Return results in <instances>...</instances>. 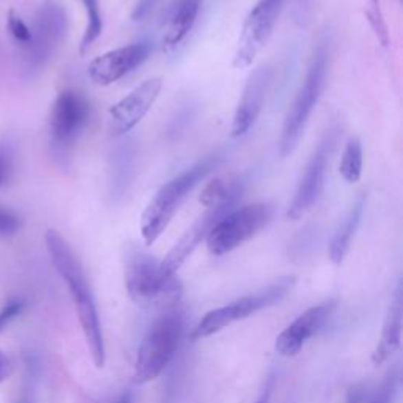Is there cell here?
<instances>
[{
  "label": "cell",
  "mask_w": 403,
  "mask_h": 403,
  "mask_svg": "<svg viewBox=\"0 0 403 403\" xmlns=\"http://www.w3.org/2000/svg\"><path fill=\"white\" fill-rule=\"evenodd\" d=\"M49 257L52 260L54 268L65 281L69 293H72L79 323L83 326L87 345H89L91 359L98 369L106 364V344L102 334L101 320L98 315L94 292L87 279L85 271L76 257L73 249L57 230L49 228L45 235Z\"/></svg>",
  "instance_id": "6da1fadb"
},
{
  "label": "cell",
  "mask_w": 403,
  "mask_h": 403,
  "mask_svg": "<svg viewBox=\"0 0 403 403\" xmlns=\"http://www.w3.org/2000/svg\"><path fill=\"white\" fill-rule=\"evenodd\" d=\"M219 161L221 157L217 155L205 157L161 186L140 217V233L146 246L155 244L156 239L164 233L190 190L217 167Z\"/></svg>",
  "instance_id": "7a4b0ae2"
},
{
  "label": "cell",
  "mask_w": 403,
  "mask_h": 403,
  "mask_svg": "<svg viewBox=\"0 0 403 403\" xmlns=\"http://www.w3.org/2000/svg\"><path fill=\"white\" fill-rule=\"evenodd\" d=\"M124 285L128 295L140 306H162L177 303L183 293L178 276H167L161 261L139 246H131L124 254Z\"/></svg>",
  "instance_id": "3957f363"
},
{
  "label": "cell",
  "mask_w": 403,
  "mask_h": 403,
  "mask_svg": "<svg viewBox=\"0 0 403 403\" xmlns=\"http://www.w3.org/2000/svg\"><path fill=\"white\" fill-rule=\"evenodd\" d=\"M184 314L182 310H167L161 314L146 331L134 362V381L145 384L164 372L175 356L183 339Z\"/></svg>",
  "instance_id": "277c9868"
},
{
  "label": "cell",
  "mask_w": 403,
  "mask_h": 403,
  "mask_svg": "<svg viewBox=\"0 0 403 403\" xmlns=\"http://www.w3.org/2000/svg\"><path fill=\"white\" fill-rule=\"evenodd\" d=\"M328 63L329 46L325 41L320 43L318 47L315 49L306 79L299 87L295 100H293L285 116L279 139V153L282 157H288L296 150L299 140H301L304 131H306L309 118L312 116L315 106H317L321 91H323Z\"/></svg>",
  "instance_id": "5b68a950"
},
{
  "label": "cell",
  "mask_w": 403,
  "mask_h": 403,
  "mask_svg": "<svg viewBox=\"0 0 403 403\" xmlns=\"http://www.w3.org/2000/svg\"><path fill=\"white\" fill-rule=\"evenodd\" d=\"M293 285H295V277L285 276L270 287L263 288V290L239 298L237 301L228 303L222 307L210 310L194 326L189 334V339L193 342L206 339V337L228 328V326L237 323V321H241L250 317V315L260 312V310L274 306V304L282 301L292 292Z\"/></svg>",
  "instance_id": "8992f818"
},
{
  "label": "cell",
  "mask_w": 403,
  "mask_h": 403,
  "mask_svg": "<svg viewBox=\"0 0 403 403\" xmlns=\"http://www.w3.org/2000/svg\"><path fill=\"white\" fill-rule=\"evenodd\" d=\"M91 106L78 90H63L57 95L49 117V140L52 155L62 164L72 157L78 139L87 128Z\"/></svg>",
  "instance_id": "52a82bcc"
},
{
  "label": "cell",
  "mask_w": 403,
  "mask_h": 403,
  "mask_svg": "<svg viewBox=\"0 0 403 403\" xmlns=\"http://www.w3.org/2000/svg\"><path fill=\"white\" fill-rule=\"evenodd\" d=\"M68 14L63 5L46 0L35 13L32 40L24 49V72L29 78L40 74L68 34Z\"/></svg>",
  "instance_id": "ba28073f"
},
{
  "label": "cell",
  "mask_w": 403,
  "mask_h": 403,
  "mask_svg": "<svg viewBox=\"0 0 403 403\" xmlns=\"http://www.w3.org/2000/svg\"><path fill=\"white\" fill-rule=\"evenodd\" d=\"M274 206L265 202L233 208L213 227L206 237V248L213 255H226L271 224Z\"/></svg>",
  "instance_id": "9c48e42d"
},
{
  "label": "cell",
  "mask_w": 403,
  "mask_h": 403,
  "mask_svg": "<svg viewBox=\"0 0 403 403\" xmlns=\"http://www.w3.org/2000/svg\"><path fill=\"white\" fill-rule=\"evenodd\" d=\"M244 190H246V179L243 177H237L228 182L227 195L219 204L211 206L205 215H202L197 221L190 226L184 235L178 239L168 254L161 260V270L167 276H177L178 270L182 268L190 254L197 249L199 244L206 239L213 227L219 222L227 213H230L233 208H237L238 202L241 200Z\"/></svg>",
  "instance_id": "30bf717a"
},
{
  "label": "cell",
  "mask_w": 403,
  "mask_h": 403,
  "mask_svg": "<svg viewBox=\"0 0 403 403\" xmlns=\"http://www.w3.org/2000/svg\"><path fill=\"white\" fill-rule=\"evenodd\" d=\"M284 2L285 0H257L244 19L235 57H233V67L244 69L254 63L273 35Z\"/></svg>",
  "instance_id": "8fae6325"
},
{
  "label": "cell",
  "mask_w": 403,
  "mask_h": 403,
  "mask_svg": "<svg viewBox=\"0 0 403 403\" xmlns=\"http://www.w3.org/2000/svg\"><path fill=\"white\" fill-rule=\"evenodd\" d=\"M336 145V131L331 129L321 139L317 150L310 156V160L304 171V175L298 183V188L293 195V200L287 210V217L292 221H296L303 217L320 199L321 190L325 186L326 171H328L329 157L332 149Z\"/></svg>",
  "instance_id": "7c38bea8"
},
{
  "label": "cell",
  "mask_w": 403,
  "mask_h": 403,
  "mask_svg": "<svg viewBox=\"0 0 403 403\" xmlns=\"http://www.w3.org/2000/svg\"><path fill=\"white\" fill-rule=\"evenodd\" d=\"M161 90V78L146 79L123 100H120L117 105H113L109 111V129H111L112 135L122 138L134 127H138L140 120L155 106Z\"/></svg>",
  "instance_id": "4fadbf2b"
},
{
  "label": "cell",
  "mask_w": 403,
  "mask_h": 403,
  "mask_svg": "<svg viewBox=\"0 0 403 403\" xmlns=\"http://www.w3.org/2000/svg\"><path fill=\"white\" fill-rule=\"evenodd\" d=\"M153 51L150 41L133 43L94 58L89 65V76L98 85H111L139 68Z\"/></svg>",
  "instance_id": "5bb4252c"
},
{
  "label": "cell",
  "mask_w": 403,
  "mask_h": 403,
  "mask_svg": "<svg viewBox=\"0 0 403 403\" xmlns=\"http://www.w3.org/2000/svg\"><path fill=\"white\" fill-rule=\"evenodd\" d=\"M337 303L334 299H328L315 306L304 310L301 315L292 321L287 328L277 336L276 350L282 356H296L303 350L304 345L317 336L323 329L326 321L331 318L332 312L336 310Z\"/></svg>",
  "instance_id": "9a60e30c"
},
{
  "label": "cell",
  "mask_w": 403,
  "mask_h": 403,
  "mask_svg": "<svg viewBox=\"0 0 403 403\" xmlns=\"http://www.w3.org/2000/svg\"><path fill=\"white\" fill-rule=\"evenodd\" d=\"M271 76L273 72L268 65L259 67L255 72L250 74L248 79L246 87H244L241 98H239L238 106L235 109V116H233L232 122V138L239 139L246 135L250 128L254 127L255 122L263 107L266 94H268Z\"/></svg>",
  "instance_id": "2e32d148"
},
{
  "label": "cell",
  "mask_w": 403,
  "mask_h": 403,
  "mask_svg": "<svg viewBox=\"0 0 403 403\" xmlns=\"http://www.w3.org/2000/svg\"><path fill=\"white\" fill-rule=\"evenodd\" d=\"M403 328V287L402 282L397 285L394 296L391 299L388 314L383 321V329L377 347L372 353V362L375 366H381L399 350L402 342Z\"/></svg>",
  "instance_id": "e0dca14e"
},
{
  "label": "cell",
  "mask_w": 403,
  "mask_h": 403,
  "mask_svg": "<svg viewBox=\"0 0 403 403\" xmlns=\"http://www.w3.org/2000/svg\"><path fill=\"white\" fill-rule=\"evenodd\" d=\"M202 2L204 0H175L168 10L164 32H162V49L171 52L193 30L195 21L199 18Z\"/></svg>",
  "instance_id": "ac0fdd59"
},
{
  "label": "cell",
  "mask_w": 403,
  "mask_h": 403,
  "mask_svg": "<svg viewBox=\"0 0 403 403\" xmlns=\"http://www.w3.org/2000/svg\"><path fill=\"white\" fill-rule=\"evenodd\" d=\"M366 204L367 193L362 190L347 213L345 219L342 221V224L337 227L334 235H332L329 243V260L334 265H340L350 252L353 238H355L358 228L361 226L364 211H366Z\"/></svg>",
  "instance_id": "d6986e66"
},
{
  "label": "cell",
  "mask_w": 403,
  "mask_h": 403,
  "mask_svg": "<svg viewBox=\"0 0 403 403\" xmlns=\"http://www.w3.org/2000/svg\"><path fill=\"white\" fill-rule=\"evenodd\" d=\"M135 172V146L133 140L120 142L111 156V195L116 200L123 199L133 184Z\"/></svg>",
  "instance_id": "ffe728a7"
},
{
  "label": "cell",
  "mask_w": 403,
  "mask_h": 403,
  "mask_svg": "<svg viewBox=\"0 0 403 403\" xmlns=\"http://www.w3.org/2000/svg\"><path fill=\"white\" fill-rule=\"evenodd\" d=\"M364 153L362 144L359 138L353 135L347 140L344 153H342L339 172L347 183H358L362 177Z\"/></svg>",
  "instance_id": "44dd1931"
},
{
  "label": "cell",
  "mask_w": 403,
  "mask_h": 403,
  "mask_svg": "<svg viewBox=\"0 0 403 403\" xmlns=\"http://www.w3.org/2000/svg\"><path fill=\"white\" fill-rule=\"evenodd\" d=\"M80 2H83L85 8L87 25H85L83 40H80L79 52L85 54L98 38L101 36L102 29H105V24H102L101 12H100V0H80Z\"/></svg>",
  "instance_id": "7402d4cb"
},
{
  "label": "cell",
  "mask_w": 403,
  "mask_h": 403,
  "mask_svg": "<svg viewBox=\"0 0 403 403\" xmlns=\"http://www.w3.org/2000/svg\"><path fill=\"white\" fill-rule=\"evenodd\" d=\"M397 386H399V373L394 369L391 373L386 375L380 388L369 397L367 403H392L397 392Z\"/></svg>",
  "instance_id": "603a6c76"
},
{
  "label": "cell",
  "mask_w": 403,
  "mask_h": 403,
  "mask_svg": "<svg viewBox=\"0 0 403 403\" xmlns=\"http://www.w3.org/2000/svg\"><path fill=\"white\" fill-rule=\"evenodd\" d=\"M227 189H228V183H226L222 178H215L213 182H210L204 188L200 194V204L205 206V208H211L219 204V202L224 200L227 195Z\"/></svg>",
  "instance_id": "cb8c5ba5"
},
{
  "label": "cell",
  "mask_w": 403,
  "mask_h": 403,
  "mask_svg": "<svg viewBox=\"0 0 403 403\" xmlns=\"http://www.w3.org/2000/svg\"><path fill=\"white\" fill-rule=\"evenodd\" d=\"M7 24H8V30L10 34H12L13 40L23 49H27V46L30 45V40H32L30 27L27 25L23 21V18L16 14L13 10L8 13Z\"/></svg>",
  "instance_id": "d4e9b609"
},
{
  "label": "cell",
  "mask_w": 403,
  "mask_h": 403,
  "mask_svg": "<svg viewBox=\"0 0 403 403\" xmlns=\"http://www.w3.org/2000/svg\"><path fill=\"white\" fill-rule=\"evenodd\" d=\"M367 16H369V23H370V25H372L375 34H377L378 40L381 41V45L388 46V41H389L388 27H386V23H384L383 12H381L380 0H370Z\"/></svg>",
  "instance_id": "484cf974"
},
{
  "label": "cell",
  "mask_w": 403,
  "mask_h": 403,
  "mask_svg": "<svg viewBox=\"0 0 403 403\" xmlns=\"http://www.w3.org/2000/svg\"><path fill=\"white\" fill-rule=\"evenodd\" d=\"M14 168V150L10 140L0 142V188L8 184Z\"/></svg>",
  "instance_id": "4316f807"
},
{
  "label": "cell",
  "mask_w": 403,
  "mask_h": 403,
  "mask_svg": "<svg viewBox=\"0 0 403 403\" xmlns=\"http://www.w3.org/2000/svg\"><path fill=\"white\" fill-rule=\"evenodd\" d=\"M21 228V217L14 211L0 206V237H13Z\"/></svg>",
  "instance_id": "83f0119b"
},
{
  "label": "cell",
  "mask_w": 403,
  "mask_h": 403,
  "mask_svg": "<svg viewBox=\"0 0 403 403\" xmlns=\"http://www.w3.org/2000/svg\"><path fill=\"white\" fill-rule=\"evenodd\" d=\"M315 0H293V16L299 25H307L314 16Z\"/></svg>",
  "instance_id": "f1b7e54d"
},
{
  "label": "cell",
  "mask_w": 403,
  "mask_h": 403,
  "mask_svg": "<svg viewBox=\"0 0 403 403\" xmlns=\"http://www.w3.org/2000/svg\"><path fill=\"white\" fill-rule=\"evenodd\" d=\"M23 309H24V301H21V299H13V301H10L7 306L0 310V332L7 328V326L12 323L18 315H21Z\"/></svg>",
  "instance_id": "f546056e"
},
{
  "label": "cell",
  "mask_w": 403,
  "mask_h": 403,
  "mask_svg": "<svg viewBox=\"0 0 403 403\" xmlns=\"http://www.w3.org/2000/svg\"><path fill=\"white\" fill-rule=\"evenodd\" d=\"M367 400H369L367 386L359 383V384L353 386V388L348 391L345 403H367Z\"/></svg>",
  "instance_id": "4dcf8cb0"
},
{
  "label": "cell",
  "mask_w": 403,
  "mask_h": 403,
  "mask_svg": "<svg viewBox=\"0 0 403 403\" xmlns=\"http://www.w3.org/2000/svg\"><path fill=\"white\" fill-rule=\"evenodd\" d=\"M156 0H139L138 5H135L134 12H133V19L134 21H144L149 13L151 12V8L155 7Z\"/></svg>",
  "instance_id": "1f68e13d"
},
{
  "label": "cell",
  "mask_w": 403,
  "mask_h": 403,
  "mask_svg": "<svg viewBox=\"0 0 403 403\" xmlns=\"http://www.w3.org/2000/svg\"><path fill=\"white\" fill-rule=\"evenodd\" d=\"M12 373H13V361L10 359V356L5 355L3 351H0V384H2L3 381H7Z\"/></svg>",
  "instance_id": "d6a6232c"
},
{
  "label": "cell",
  "mask_w": 403,
  "mask_h": 403,
  "mask_svg": "<svg viewBox=\"0 0 403 403\" xmlns=\"http://www.w3.org/2000/svg\"><path fill=\"white\" fill-rule=\"evenodd\" d=\"M273 384H274V378L271 377L268 381H266L265 388L261 389L259 399L255 400L254 403H270V399H271V394H273Z\"/></svg>",
  "instance_id": "836d02e7"
},
{
  "label": "cell",
  "mask_w": 403,
  "mask_h": 403,
  "mask_svg": "<svg viewBox=\"0 0 403 403\" xmlns=\"http://www.w3.org/2000/svg\"><path fill=\"white\" fill-rule=\"evenodd\" d=\"M113 403H133V392H129V391L123 392V394L120 395Z\"/></svg>",
  "instance_id": "e575fe53"
}]
</instances>
